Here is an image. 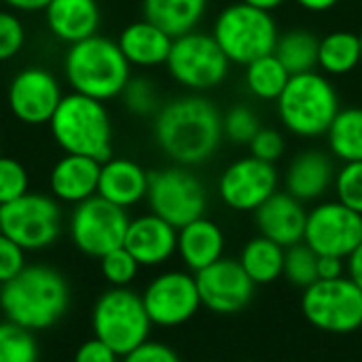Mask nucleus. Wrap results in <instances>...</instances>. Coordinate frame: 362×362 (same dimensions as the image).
<instances>
[{
  "instance_id": "f257e3e1",
  "label": "nucleus",
  "mask_w": 362,
  "mask_h": 362,
  "mask_svg": "<svg viewBox=\"0 0 362 362\" xmlns=\"http://www.w3.org/2000/svg\"><path fill=\"white\" fill-rule=\"evenodd\" d=\"M157 146L185 168L202 165L214 157L223 136V115L202 93L170 100L153 117Z\"/></svg>"
},
{
  "instance_id": "f03ea898",
  "label": "nucleus",
  "mask_w": 362,
  "mask_h": 362,
  "mask_svg": "<svg viewBox=\"0 0 362 362\" xmlns=\"http://www.w3.org/2000/svg\"><path fill=\"white\" fill-rule=\"evenodd\" d=\"M68 305V280L47 265H25L21 274L0 288V310L4 318L32 333L59 322Z\"/></svg>"
},
{
  "instance_id": "7ed1b4c3",
  "label": "nucleus",
  "mask_w": 362,
  "mask_h": 362,
  "mask_svg": "<svg viewBox=\"0 0 362 362\" xmlns=\"http://www.w3.org/2000/svg\"><path fill=\"white\" fill-rule=\"evenodd\" d=\"M64 74L72 91L108 102L121 98L132 78V66L117 40L95 34L68 45L64 55Z\"/></svg>"
},
{
  "instance_id": "20e7f679",
  "label": "nucleus",
  "mask_w": 362,
  "mask_h": 362,
  "mask_svg": "<svg viewBox=\"0 0 362 362\" xmlns=\"http://www.w3.org/2000/svg\"><path fill=\"white\" fill-rule=\"evenodd\" d=\"M49 129L64 153L91 157L100 163L112 157V121L100 100L76 91L64 93Z\"/></svg>"
},
{
  "instance_id": "39448f33",
  "label": "nucleus",
  "mask_w": 362,
  "mask_h": 362,
  "mask_svg": "<svg viewBox=\"0 0 362 362\" xmlns=\"http://www.w3.org/2000/svg\"><path fill=\"white\" fill-rule=\"evenodd\" d=\"M276 102L286 132L305 140L327 136L333 119L341 110L337 89L318 70L293 74Z\"/></svg>"
},
{
  "instance_id": "423d86ee",
  "label": "nucleus",
  "mask_w": 362,
  "mask_h": 362,
  "mask_svg": "<svg viewBox=\"0 0 362 362\" xmlns=\"http://www.w3.org/2000/svg\"><path fill=\"white\" fill-rule=\"evenodd\" d=\"M210 34L227 59L240 66H248L250 62L274 53L280 38L274 15L242 0L216 15Z\"/></svg>"
},
{
  "instance_id": "0eeeda50",
  "label": "nucleus",
  "mask_w": 362,
  "mask_h": 362,
  "mask_svg": "<svg viewBox=\"0 0 362 362\" xmlns=\"http://www.w3.org/2000/svg\"><path fill=\"white\" fill-rule=\"evenodd\" d=\"M151 318L142 303V295L132 288H110L93 305V337L112 348L121 358L144 344L151 335Z\"/></svg>"
},
{
  "instance_id": "6e6552de",
  "label": "nucleus",
  "mask_w": 362,
  "mask_h": 362,
  "mask_svg": "<svg viewBox=\"0 0 362 362\" xmlns=\"http://www.w3.org/2000/svg\"><path fill=\"white\" fill-rule=\"evenodd\" d=\"M165 68L180 87L204 93L223 85L231 62L212 34L193 30L174 38Z\"/></svg>"
},
{
  "instance_id": "1a4fd4ad",
  "label": "nucleus",
  "mask_w": 362,
  "mask_h": 362,
  "mask_svg": "<svg viewBox=\"0 0 362 362\" xmlns=\"http://www.w3.org/2000/svg\"><path fill=\"white\" fill-rule=\"evenodd\" d=\"M146 204L153 214L180 229L204 216L208 193L197 174L185 165H170L148 172Z\"/></svg>"
},
{
  "instance_id": "9d476101",
  "label": "nucleus",
  "mask_w": 362,
  "mask_h": 362,
  "mask_svg": "<svg viewBox=\"0 0 362 362\" xmlns=\"http://www.w3.org/2000/svg\"><path fill=\"white\" fill-rule=\"evenodd\" d=\"M301 312L318 331L350 335L362 329V291L348 276L318 280L303 291Z\"/></svg>"
},
{
  "instance_id": "9b49d317",
  "label": "nucleus",
  "mask_w": 362,
  "mask_h": 362,
  "mask_svg": "<svg viewBox=\"0 0 362 362\" xmlns=\"http://www.w3.org/2000/svg\"><path fill=\"white\" fill-rule=\"evenodd\" d=\"M0 231L25 252L53 246L62 235V208L53 195L25 193L0 208Z\"/></svg>"
},
{
  "instance_id": "f8f14e48",
  "label": "nucleus",
  "mask_w": 362,
  "mask_h": 362,
  "mask_svg": "<svg viewBox=\"0 0 362 362\" xmlns=\"http://www.w3.org/2000/svg\"><path fill=\"white\" fill-rule=\"evenodd\" d=\"M129 221L127 210L93 195L74 206L68 233L78 252L102 259L106 252L123 246Z\"/></svg>"
},
{
  "instance_id": "ddd939ff",
  "label": "nucleus",
  "mask_w": 362,
  "mask_h": 362,
  "mask_svg": "<svg viewBox=\"0 0 362 362\" xmlns=\"http://www.w3.org/2000/svg\"><path fill=\"white\" fill-rule=\"evenodd\" d=\"M303 242L318 257L348 259L362 242V214L341 202H322L308 212Z\"/></svg>"
},
{
  "instance_id": "4468645a",
  "label": "nucleus",
  "mask_w": 362,
  "mask_h": 362,
  "mask_svg": "<svg viewBox=\"0 0 362 362\" xmlns=\"http://www.w3.org/2000/svg\"><path fill=\"white\" fill-rule=\"evenodd\" d=\"M142 303L153 327L174 329L187 325L202 308L195 274L174 269L155 276L142 293Z\"/></svg>"
},
{
  "instance_id": "2eb2a0df",
  "label": "nucleus",
  "mask_w": 362,
  "mask_h": 362,
  "mask_svg": "<svg viewBox=\"0 0 362 362\" xmlns=\"http://www.w3.org/2000/svg\"><path fill=\"white\" fill-rule=\"evenodd\" d=\"M64 98L57 76L42 66L19 70L6 89V104L13 117L23 125H49Z\"/></svg>"
},
{
  "instance_id": "dca6fc26",
  "label": "nucleus",
  "mask_w": 362,
  "mask_h": 362,
  "mask_svg": "<svg viewBox=\"0 0 362 362\" xmlns=\"http://www.w3.org/2000/svg\"><path fill=\"white\" fill-rule=\"evenodd\" d=\"M278 185L276 165L248 155L225 168L218 178V197L235 212H255L278 191Z\"/></svg>"
},
{
  "instance_id": "f3484780",
  "label": "nucleus",
  "mask_w": 362,
  "mask_h": 362,
  "mask_svg": "<svg viewBox=\"0 0 362 362\" xmlns=\"http://www.w3.org/2000/svg\"><path fill=\"white\" fill-rule=\"evenodd\" d=\"M202 308L231 316L242 312L255 297L257 284L248 278L240 261L233 259H218L210 267L195 274Z\"/></svg>"
},
{
  "instance_id": "a211bd4d",
  "label": "nucleus",
  "mask_w": 362,
  "mask_h": 362,
  "mask_svg": "<svg viewBox=\"0 0 362 362\" xmlns=\"http://www.w3.org/2000/svg\"><path fill=\"white\" fill-rule=\"evenodd\" d=\"M178 229L148 212L129 221L123 246L140 267H159L176 255Z\"/></svg>"
},
{
  "instance_id": "6ab92c4d",
  "label": "nucleus",
  "mask_w": 362,
  "mask_h": 362,
  "mask_svg": "<svg viewBox=\"0 0 362 362\" xmlns=\"http://www.w3.org/2000/svg\"><path fill=\"white\" fill-rule=\"evenodd\" d=\"M255 223L261 235L280 244L282 248L303 242L308 210L303 202L286 191H276L261 208L255 210Z\"/></svg>"
},
{
  "instance_id": "aec40b11",
  "label": "nucleus",
  "mask_w": 362,
  "mask_h": 362,
  "mask_svg": "<svg viewBox=\"0 0 362 362\" xmlns=\"http://www.w3.org/2000/svg\"><path fill=\"white\" fill-rule=\"evenodd\" d=\"M335 174L337 168L333 155L318 148H308L288 163L284 187L286 193H291L303 204L318 202L333 189Z\"/></svg>"
},
{
  "instance_id": "412c9836",
  "label": "nucleus",
  "mask_w": 362,
  "mask_h": 362,
  "mask_svg": "<svg viewBox=\"0 0 362 362\" xmlns=\"http://www.w3.org/2000/svg\"><path fill=\"white\" fill-rule=\"evenodd\" d=\"M100 168L102 163L91 157L64 153V157L55 161L49 174L51 195L57 202L72 206L98 195Z\"/></svg>"
},
{
  "instance_id": "4be33fe9",
  "label": "nucleus",
  "mask_w": 362,
  "mask_h": 362,
  "mask_svg": "<svg viewBox=\"0 0 362 362\" xmlns=\"http://www.w3.org/2000/svg\"><path fill=\"white\" fill-rule=\"evenodd\" d=\"M42 13L49 32L66 45L95 36L102 23L98 0H51Z\"/></svg>"
},
{
  "instance_id": "5701e85b",
  "label": "nucleus",
  "mask_w": 362,
  "mask_h": 362,
  "mask_svg": "<svg viewBox=\"0 0 362 362\" xmlns=\"http://www.w3.org/2000/svg\"><path fill=\"white\" fill-rule=\"evenodd\" d=\"M148 172L125 157H110L100 168L98 195L123 210L146 199Z\"/></svg>"
},
{
  "instance_id": "b1692460",
  "label": "nucleus",
  "mask_w": 362,
  "mask_h": 362,
  "mask_svg": "<svg viewBox=\"0 0 362 362\" xmlns=\"http://www.w3.org/2000/svg\"><path fill=\"white\" fill-rule=\"evenodd\" d=\"M172 42L174 38L165 30H161L159 25L144 17L125 25L117 38V45L123 51L129 66L138 68H155L165 64Z\"/></svg>"
},
{
  "instance_id": "393cba45",
  "label": "nucleus",
  "mask_w": 362,
  "mask_h": 362,
  "mask_svg": "<svg viewBox=\"0 0 362 362\" xmlns=\"http://www.w3.org/2000/svg\"><path fill=\"white\" fill-rule=\"evenodd\" d=\"M225 252V233L223 229L202 216L185 227L178 229V244L176 255L185 263V267L193 274L210 267L218 259H223Z\"/></svg>"
},
{
  "instance_id": "a878e982",
  "label": "nucleus",
  "mask_w": 362,
  "mask_h": 362,
  "mask_svg": "<svg viewBox=\"0 0 362 362\" xmlns=\"http://www.w3.org/2000/svg\"><path fill=\"white\" fill-rule=\"evenodd\" d=\"M206 11L208 0H142L144 19L165 30L172 38L197 30Z\"/></svg>"
},
{
  "instance_id": "bb28decb",
  "label": "nucleus",
  "mask_w": 362,
  "mask_h": 362,
  "mask_svg": "<svg viewBox=\"0 0 362 362\" xmlns=\"http://www.w3.org/2000/svg\"><path fill=\"white\" fill-rule=\"evenodd\" d=\"M284 252L286 248L280 244L265 235H257L242 248L238 261L257 286H265L284 274Z\"/></svg>"
},
{
  "instance_id": "cd10ccee",
  "label": "nucleus",
  "mask_w": 362,
  "mask_h": 362,
  "mask_svg": "<svg viewBox=\"0 0 362 362\" xmlns=\"http://www.w3.org/2000/svg\"><path fill=\"white\" fill-rule=\"evenodd\" d=\"M361 66V34L337 30L320 38L318 68L329 76L350 74Z\"/></svg>"
},
{
  "instance_id": "c85d7f7f",
  "label": "nucleus",
  "mask_w": 362,
  "mask_h": 362,
  "mask_svg": "<svg viewBox=\"0 0 362 362\" xmlns=\"http://www.w3.org/2000/svg\"><path fill=\"white\" fill-rule=\"evenodd\" d=\"M318 47L320 38L305 28H295L280 34L274 55L293 74L312 72L318 68Z\"/></svg>"
},
{
  "instance_id": "c756f323",
  "label": "nucleus",
  "mask_w": 362,
  "mask_h": 362,
  "mask_svg": "<svg viewBox=\"0 0 362 362\" xmlns=\"http://www.w3.org/2000/svg\"><path fill=\"white\" fill-rule=\"evenodd\" d=\"M329 151L341 163L362 161V108L339 110L329 132Z\"/></svg>"
},
{
  "instance_id": "7c9ffc66",
  "label": "nucleus",
  "mask_w": 362,
  "mask_h": 362,
  "mask_svg": "<svg viewBox=\"0 0 362 362\" xmlns=\"http://www.w3.org/2000/svg\"><path fill=\"white\" fill-rule=\"evenodd\" d=\"M244 68H246L244 81H246L248 91L255 98L265 100V102L278 100L291 81V72L282 66V62L274 53L263 55Z\"/></svg>"
},
{
  "instance_id": "2f4dec72",
  "label": "nucleus",
  "mask_w": 362,
  "mask_h": 362,
  "mask_svg": "<svg viewBox=\"0 0 362 362\" xmlns=\"http://www.w3.org/2000/svg\"><path fill=\"white\" fill-rule=\"evenodd\" d=\"M0 362H38L34 333L8 320L0 322Z\"/></svg>"
},
{
  "instance_id": "473e14b6",
  "label": "nucleus",
  "mask_w": 362,
  "mask_h": 362,
  "mask_svg": "<svg viewBox=\"0 0 362 362\" xmlns=\"http://www.w3.org/2000/svg\"><path fill=\"white\" fill-rule=\"evenodd\" d=\"M282 276L293 286H299L305 291L308 286L318 282V255L305 242L288 246L284 252V274Z\"/></svg>"
},
{
  "instance_id": "72a5a7b5",
  "label": "nucleus",
  "mask_w": 362,
  "mask_h": 362,
  "mask_svg": "<svg viewBox=\"0 0 362 362\" xmlns=\"http://www.w3.org/2000/svg\"><path fill=\"white\" fill-rule=\"evenodd\" d=\"M121 100L136 117H155L161 108L155 83L144 76H132L121 93Z\"/></svg>"
},
{
  "instance_id": "f704fd0d",
  "label": "nucleus",
  "mask_w": 362,
  "mask_h": 362,
  "mask_svg": "<svg viewBox=\"0 0 362 362\" xmlns=\"http://www.w3.org/2000/svg\"><path fill=\"white\" fill-rule=\"evenodd\" d=\"M100 269H102L104 280L112 288H129V284L136 280V276L140 272V265L132 257V252L125 246H121V248L106 252L100 259Z\"/></svg>"
},
{
  "instance_id": "c9c22d12",
  "label": "nucleus",
  "mask_w": 362,
  "mask_h": 362,
  "mask_svg": "<svg viewBox=\"0 0 362 362\" xmlns=\"http://www.w3.org/2000/svg\"><path fill=\"white\" fill-rule=\"evenodd\" d=\"M261 121L250 106L238 104L223 115V136L235 144H250V140L261 132Z\"/></svg>"
},
{
  "instance_id": "e433bc0d",
  "label": "nucleus",
  "mask_w": 362,
  "mask_h": 362,
  "mask_svg": "<svg viewBox=\"0 0 362 362\" xmlns=\"http://www.w3.org/2000/svg\"><path fill=\"white\" fill-rule=\"evenodd\" d=\"M333 191L337 202L362 214V161L344 163L337 170Z\"/></svg>"
},
{
  "instance_id": "4c0bfd02",
  "label": "nucleus",
  "mask_w": 362,
  "mask_h": 362,
  "mask_svg": "<svg viewBox=\"0 0 362 362\" xmlns=\"http://www.w3.org/2000/svg\"><path fill=\"white\" fill-rule=\"evenodd\" d=\"M30 176L23 163L13 157L0 155V208L28 193Z\"/></svg>"
},
{
  "instance_id": "58836bf2",
  "label": "nucleus",
  "mask_w": 362,
  "mask_h": 362,
  "mask_svg": "<svg viewBox=\"0 0 362 362\" xmlns=\"http://www.w3.org/2000/svg\"><path fill=\"white\" fill-rule=\"evenodd\" d=\"M25 45V25L11 8H0V64L19 55Z\"/></svg>"
},
{
  "instance_id": "ea45409f",
  "label": "nucleus",
  "mask_w": 362,
  "mask_h": 362,
  "mask_svg": "<svg viewBox=\"0 0 362 362\" xmlns=\"http://www.w3.org/2000/svg\"><path fill=\"white\" fill-rule=\"evenodd\" d=\"M250 155L267 161V163H276L282 155H284V138L278 129L272 127H261V132L250 140Z\"/></svg>"
},
{
  "instance_id": "a19ab883",
  "label": "nucleus",
  "mask_w": 362,
  "mask_h": 362,
  "mask_svg": "<svg viewBox=\"0 0 362 362\" xmlns=\"http://www.w3.org/2000/svg\"><path fill=\"white\" fill-rule=\"evenodd\" d=\"M25 267V250L0 231V284H6Z\"/></svg>"
},
{
  "instance_id": "79ce46f5",
  "label": "nucleus",
  "mask_w": 362,
  "mask_h": 362,
  "mask_svg": "<svg viewBox=\"0 0 362 362\" xmlns=\"http://www.w3.org/2000/svg\"><path fill=\"white\" fill-rule=\"evenodd\" d=\"M121 362H182L178 352L161 341H151L146 339L138 348H134L129 354L123 356Z\"/></svg>"
},
{
  "instance_id": "37998d69",
  "label": "nucleus",
  "mask_w": 362,
  "mask_h": 362,
  "mask_svg": "<svg viewBox=\"0 0 362 362\" xmlns=\"http://www.w3.org/2000/svg\"><path fill=\"white\" fill-rule=\"evenodd\" d=\"M119 358L121 356L112 348H108L98 337H91L89 341L78 346L72 362H119Z\"/></svg>"
},
{
  "instance_id": "c03bdc74",
  "label": "nucleus",
  "mask_w": 362,
  "mask_h": 362,
  "mask_svg": "<svg viewBox=\"0 0 362 362\" xmlns=\"http://www.w3.org/2000/svg\"><path fill=\"white\" fill-rule=\"evenodd\" d=\"M348 276L346 259L339 257H318V280H337Z\"/></svg>"
},
{
  "instance_id": "a18cd8bd",
  "label": "nucleus",
  "mask_w": 362,
  "mask_h": 362,
  "mask_svg": "<svg viewBox=\"0 0 362 362\" xmlns=\"http://www.w3.org/2000/svg\"><path fill=\"white\" fill-rule=\"evenodd\" d=\"M346 269H348V278L362 291V242L361 246L346 259Z\"/></svg>"
},
{
  "instance_id": "49530a36",
  "label": "nucleus",
  "mask_w": 362,
  "mask_h": 362,
  "mask_svg": "<svg viewBox=\"0 0 362 362\" xmlns=\"http://www.w3.org/2000/svg\"><path fill=\"white\" fill-rule=\"evenodd\" d=\"M15 13H38L49 6L51 0H0Z\"/></svg>"
},
{
  "instance_id": "de8ad7c7",
  "label": "nucleus",
  "mask_w": 362,
  "mask_h": 362,
  "mask_svg": "<svg viewBox=\"0 0 362 362\" xmlns=\"http://www.w3.org/2000/svg\"><path fill=\"white\" fill-rule=\"evenodd\" d=\"M295 2L310 13H325V11H331L339 0H295Z\"/></svg>"
},
{
  "instance_id": "09e8293b",
  "label": "nucleus",
  "mask_w": 362,
  "mask_h": 362,
  "mask_svg": "<svg viewBox=\"0 0 362 362\" xmlns=\"http://www.w3.org/2000/svg\"><path fill=\"white\" fill-rule=\"evenodd\" d=\"M242 2H246V4H250V6H257V8H261V11H276V8H280L286 0H242Z\"/></svg>"
},
{
  "instance_id": "8fccbe9b",
  "label": "nucleus",
  "mask_w": 362,
  "mask_h": 362,
  "mask_svg": "<svg viewBox=\"0 0 362 362\" xmlns=\"http://www.w3.org/2000/svg\"><path fill=\"white\" fill-rule=\"evenodd\" d=\"M361 64H362V34H361Z\"/></svg>"
},
{
  "instance_id": "3c124183",
  "label": "nucleus",
  "mask_w": 362,
  "mask_h": 362,
  "mask_svg": "<svg viewBox=\"0 0 362 362\" xmlns=\"http://www.w3.org/2000/svg\"><path fill=\"white\" fill-rule=\"evenodd\" d=\"M206 362H212V361H206Z\"/></svg>"
},
{
  "instance_id": "603ef678",
  "label": "nucleus",
  "mask_w": 362,
  "mask_h": 362,
  "mask_svg": "<svg viewBox=\"0 0 362 362\" xmlns=\"http://www.w3.org/2000/svg\"><path fill=\"white\" fill-rule=\"evenodd\" d=\"M0 288H2V284H0Z\"/></svg>"
}]
</instances>
